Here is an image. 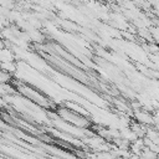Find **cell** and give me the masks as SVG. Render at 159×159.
<instances>
[{"mask_svg": "<svg viewBox=\"0 0 159 159\" xmlns=\"http://www.w3.org/2000/svg\"><path fill=\"white\" fill-rule=\"evenodd\" d=\"M137 117H138L139 120L143 122V123H152V118H150L148 114H145V113L139 112V113H137Z\"/></svg>", "mask_w": 159, "mask_h": 159, "instance_id": "cell-1", "label": "cell"}]
</instances>
